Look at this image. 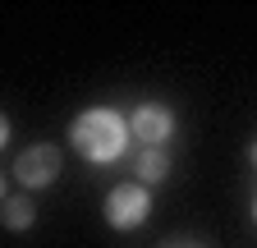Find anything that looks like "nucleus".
I'll return each mask as SVG.
<instances>
[{"mask_svg": "<svg viewBox=\"0 0 257 248\" xmlns=\"http://www.w3.org/2000/svg\"><path fill=\"white\" fill-rule=\"evenodd\" d=\"M143 216H147V193H143V189L128 184V189H115V193H110V202H106V221H110V225L128 230V225H138Z\"/></svg>", "mask_w": 257, "mask_h": 248, "instance_id": "f03ea898", "label": "nucleus"}, {"mask_svg": "<svg viewBox=\"0 0 257 248\" xmlns=\"http://www.w3.org/2000/svg\"><path fill=\"white\" fill-rule=\"evenodd\" d=\"M166 157H161V152H143V157H138V175L143 179H161V175H166Z\"/></svg>", "mask_w": 257, "mask_h": 248, "instance_id": "39448f33", "label": "nucleus"}, {"mask_svg": "<svg viewBox=\"0 0 257 248\" xmlns=\"http://www.w3.org/2000/svg\"><path fill=\"white\" fill-rule=\"evenodd\" d=\"M134 134L147 138V143H161V138L170 134V110H161V106H143V110L134 115Z\"/></svg>", "mask_w": 257, "mask_h": 248, "instance_id": "20e7f679", "label": "nucleus"}, {"mask_svg": "<svg viewBox=\"0 0 257 248\" xmlns=\"http://www.w3.org/2000/svg\"><path fill=\"white\" fill-rule=\"evenodd\" d=\"M124 138H128V129L115 110H87L74 124V143L87 161H115L124 152Z\"/></svg>", "mask_w": 257, "mask_h": 248, "instance_id": "f257e3e1", "label": "nucleus"}, {"mask_svg": "<svg viewBox=\"0 0 257 248\" xmlns=\"http://www.w3.org/2000/svg\"><path fill=\"white\" fill-rule=\"evenodd\" d=\"M0 193H5V184H0Z\"/></svg>", "mask_w": 257, "mask_h": 248, "instance_id": "6e6552de", "label": "nucleus"}, {"mask_svg": "<svg viewBox=\"0 0 257 248\" xmlns=\"http://www.w3.org/2000/svg\"><path fill=\"white\" fill-rule=\"evenodd\" d=\"M60 175V152L55 147H28L19 157V179L23 184H51Z\"/></svg>", "mask_w": 257, "mask_h": 248, "instance_id": "7ed1b4c3", "label": "nucleus"}, {"mask_svg": "<svg viewBox=\"0 0 257 248\" xmlns=\"http://www.w3.org/2000/svg\"><path fill=\"white\" fill-rule=\"evenodd\" d=\"M5 221H10L14 230L32 225V207H28V202H19V198H5Z\"/></svg>", "mask_w": 257, "mask_h": 248, "instance_id": "423d86ee", "label": "nucleus"}, {"mask_svg": "<svg viewBox=\"0 0 257 248\" xmlns=\"http://www.w3.org/2000/svg\"><path fill=\"white\" fill-rule=\"evenodd\" d=\"M252 216H257V207H252Z\"/></svg>", "mask_w": 257, "mask_h": 248, "instance_id": "1a4fd4ad", "label": "nucleus"}, {"mask_svg": "<svg viewBox=\"0 0 257 248\" xmlns=\"http://www.w3.org/2000/svg\"><path fill=\"white\" fill-rule=\"evenodd\" d=\"M5 138H10V124H5V115H0V147H5Z\"/></svg>", "mask_w": 257, "mask_h": 248, "instance_id": "0eeeda50", "label": "nucleus"}]
</instances>
